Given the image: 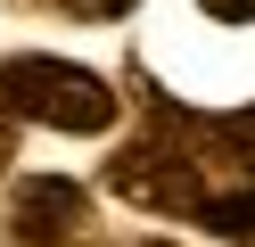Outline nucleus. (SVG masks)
Here are the masks:
<instances>
[{
	"label": "nucleus",
	"mask_w": 255,
	"mask_h": 247,
	"mask_svg": "<svg viewBox=\"0 0 255 247\" xmlns=\"http://www.w3.org/2000/svg\"><path fill=\"white\" fill-rule=\"evenodd\" d=\"M107 190L140 214L206 223L214 239H255V107L189 115L156 99L148 132L107 157Z\"/></svg>",
	"instance_id": "nucleus-1"
},
{
	"label": "nucleus",
	"mask_w": 255,
	"mask_h": 247,
	"mask_svg": "<svg viewBox=\"0 0 255 247\" xmlns=\"http://www.w3.org/2000/svg\"><path fill=\"white\" fill-rule=\"evenodd\" d=\"M0 124H41V132H107L116 124V91L91 66L25 49L0 58Z\"/></svg>",
	"instance_id": "nucleus-2"
},
{
	"label": "nucleus",
	"mask_w": 255,
	"mask_h": 247,
	"mask_svg": "<svg viewBox=\"0 0 255 247\" xmlns=\"http://www.w3.org/2000/svg\"><path fill=\"white\" fill-rule=\"evenodd\" d=\"M91 223V190L66 173H33L8 190V239L17 247H74Z\"/></svg>",
	"instance_id": "nucleus-3"
},
{
	"label": "nucleus",
	"mask_w": 255,
	"mask_h": 247,
	"mask_svg": "<svg viewBox=\"0 0 255 247\" xmlns=\"http://www.w3.org/2000/svg\"><path fill=\"white\" fill-rule=\"evenodd\" d=\"M33 8H58V16H83V25H116V16H132L140 0H33Z\"/></svg>",
	"instance_id": "nucleus-4"
},
{
	"label": "nucleus",
	"mask_w": 255,
	"mask_h": 247,
	"mask_svg": "<svg viewBox=\"0 0 255 247\" xmlns=\"http://www.w3.org/2000/svg\"><path fill=\"white\" fill-rule=\"evenodd\" d=\"M214 25H255V0H198Z\"/></svg>",
	"instance_id": "nucleus-5"
},
{
	"label": "nucleus",
	"mask_w": 255,
	"mask_h": 247,
	"mask_svg": "<svg viewBox=\"0 0 255 247\" xmlns=\"http://www.w3.org/2000/svg\"><path fill=\"white\" fill-rule=\"evenodd\" d=\"M8 157H17V148H8V124H0V173H8Z\"/></svg>",
	"instance_id": "nucleus-6"
},
{
	"label": "nucleus",
	"mask_w": 255,
	"mask_h": 247,
	"mask_svg": "<svg viewBox=\"0 0 255 247\" xmlns=\"http://www.w3.org/2000/svg\"><path fill=\"white\" fill-rule=\"evenodd\" d=\"M140 247H165V239H140Z\"/></svg>",
	"instance_id": "nucleus-7"
},
{
	"label": "nucleus",
	"mask_w": 255,
	"mask_h": 247,
	"mask_svg": "<svg viewBox=\"0 0 255 247\" xmlns=\"http://www.w3.org/2000/svg\"><path fill=\"white\" fill-rule=\"evenodd\" d=\"M231 247H255V239H231Z\"/></svg>",
	"instance_id": "nucleus-8"
}]
</instances>
